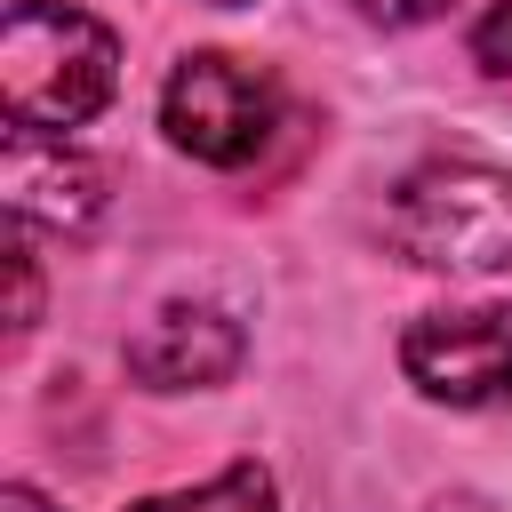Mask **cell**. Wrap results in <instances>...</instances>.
Returning a JSON list of instances; mask_svg holds the SVG:
<instances>
[{
  "mask_svg": "<svg viewBox=\"0 0 512 512\" xmlns=\"http://www.w3.org/2000/svg\"><path fill=\"white\" fill-rule=\"evenodd\" d=\"M32 320H40V272H32V256L16 248V320H8V328L32 336Z\"/></svg>",
  "mask_w": 512,
  "mask_h": 512,
  "instance_id": "9c48e42d",
  "label": "cell"
},
{
  "mask_svg": "<svg viewBox=\"0 0 512 512\" xmlns=\"http://www.w3.org/2000/svg\"><path fill=\"white\" fill-rule=\"evenodd\" d=\"M472 56H480L488 72H512V0H496V8L472 24Z\"/></svg>",
  "mask_w": 512,
  "mask_h": 512,
  "instance_id": "ba28073f",
  "label": "cell"
},
{
  "mask_svg": "<svg viewBox=\"0 0 512 512\" xmlns=\"http://www.w3.org/2000/svg\"><path fill=\"white\" fill-rule=\"evenodd\" d=\"M160 128L176 152L208 160V168H240L272 144L280 128V80L248 56H224V48H200L168 72V96H160Z\"/></svg>",
  "mask_w": 512,
  "mask_h": 512,
  "instance_id": "3957f363",
  "label": "cell"
},
{
  "mask_svg": "<svg viewBox=\"0 0 512 512\" xmlns=\"http://www.w3.org/2000/svg\"><path fill=\"white\" fill-rule=\"evenodd\" d=\"M240 328L216 312V304H168L136 344H128V376L144 392H200V384H224L240 368Z\"/></svg>",
  "mask_w": 512,
  "mask_h": 512,
  "instance_id": "5b68a950",
  "label": "cell"
},
{
  "mask_svg": "<svg viewBox=\"0 0 512 512\" xmlns=\"http://www.w3.org/2000/svg\"><path fill=\"white\" fill-rule=\"evenodd\" d=\"M8 208L24 224H48V232H80L96 224L104 208V168L88 152H64V144H40L24 128H8Z\"/></svg>",
  "mask_w": 512,
  "mask_h": 512,
  "instance_id": "8992f818",
  "label": "cell"
},
{
  "mask_svg": "<svg viewBox=\"0 0 512 512\" xmlns=\"http://www.w3.org/2000/svg\"><path fill=\"white\" fill-rule=\"evenodd\" d=\"M216 8H240V0H216Z\"/></svg>",
  "mask_w": 512,
  "mask_h": 512,
  "instance_id": "4fadbf2b",
  "label": "cell"
},
{
  "mask_svg": "<svg viewBox=\"0 0 512 512\" xmlns=\"http://www.w3.org/2000/svg\"><path fill=\"white\" fill-rule=\"evenodd\" d=\"M368 16H384V24H424V16H440L448 0H360Z\"/></svg>",
  "mask_w": 512,
  "mask_h": 512,
  "instance_id": "30bf717a",
  "label": "cell"
},
{
  "mask_svg": "<svg viewBox=\"0 0 512 512\" xmlns=\"http://www.w3.org/2000/svg\"><path fill=\"white\" fill-rule=\"evenodd\" d=\"M432 512H496V504H480V496H440Z\"/></svg>",
  "mask_w": 512,
  "mask_h": 512,
  "instance_id": "7c38bea8",
  "label": "cell"
},
{
  "mask_svg": "<svg viewBox=\"0 0 512 512\" xmlns=\"http://www.w3.org/2000/svg\"><path fill=\"white\" fill-rule=\"evenodd\" d=\"M0 512H48V504H40L32 488H8V496H0Z\"/></svg>",
  "mask_w": 512,
  "mask_h": 512,
  "instance_id": "8fae6325",
  "label": "cell"
},
{
  "mask_svg": "<svg viewBox=\"0 0 512 512\" xmlns=\"http://www.w3.org/2000/svg\"><path fill=\"white\" fill-rule=\"evenodd\" d=\"M120 88V40L64 0H16L0 24V104L8 128H80Z\"/></svg>",
  "mask_w": 512,
  "mask_h": 512,
  "instance_id": "6da1fadb",
  "label": "cell"
},
{
  "mask_svg": "<svg viewBox=\"0 0 512 512\" xmlns=\"http://www.w3.org/2000/svg\"><path fill=\"white\" fill-rule=\"evenodd\" d=\"M128 512H272V472H264V464H232V472H216L208 488L152 496V504H128Z\"/></svg>",
  "mask_w": 512,
  "mask_h": 512,
  "instance_id": "52a82bcc",
  "label": "cell"
},
{
  "mask_svg": "<svg viewBox=\"0 0 512 512\" xmlns=\"http://www.w3.org/2000/svg\"><path fill=\"white\" fill-rule=\"evenodd\" d=\"M384 240L424 272H512V176L480 160H432L400 176Z\"/></svg>",
  "mask_w": 512,
  "mask_h": 512,
  "instance_id": "7a4b0ae2",
  "label": "cell"
},
{
  "mask_svg": "<svg viewBox=\"0 0 512 512\" xmlns=\"http://www.w3.org/2000/svg\"><path fill=\"white\" fill-rule=\"evenodd\" d=\"M400 368L432 400H448V408H496V400H512V304L424 312L400 336Z\"/></svg>",
  "mask_w": 512,
  "mask_h": 512,
  "instance_id": "277c9868",
  "label": "cell"
}]
</instances>
